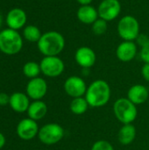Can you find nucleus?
I'll return each mask as SVG.
<instances>
[{
    "mask_svg": "<svg viewBox=\"0 0 149 150\" xmlns=\"http://www.w3.org/2000/svg\"><path fill=\"white\" fill-rule=\"evenodd\" d=\"M40 72V66L35 62H28L23 66V73L28 78L32 79L38 77Z\"/></svg>",
    "mask_w": 149,
    "mask_h": 150,
    "instance_id": "4be33fe9",
    "label": "nucleus"
},
{
    "mask_svg": "<svg viewBox=\"0 0 149 150\" xmlns=\"http://www.w3.org/2000/svg\"><path fill=\"white\" fill-rule=\"evenodd\" d=\"M22 47V37L16 30L7 28L0 33V51L4 54H16L20 52Z\"/></svg>",
    "mask_w": 149,
    "mask_h": 150,
    "instance_id": "20e7f679",
    "label": "nucleus"
},
{
    "mask_svg": "<svg viewBox=\"0 0 149 150\" xmlns=\"http://www.w3.org/2000/svg\"><path fill=\"white\" fill-rule=\"evenodd\" d=\"M63 127L56 123H49L41 127L39 130L38 137L41 143L51 146L60 142L64 137Z\"/></svg>",
    "mask_w": 149,
    "mask_h": 150,
    "instance_id": "423d86ee",
    "label": "nucleus"
},
{
    "mask_svg": "<svg viewBox=\"0 0 149 150\" xmlns=\"http://www.w3.org/2000/svg\"><path fill=\"white\" fill-rule=\"evenodd\" d=\"M91 150H114L113 146L107 141H97L91 147Z\"/></svg>",
    "mask_w": 149,
    "mask_h": 150,
    "instance_id": "b1692460",
    "label": "nucleus"
},
{
    "mask_svg": "<svg viewBox=\"0 0 149 150\" xmlns=\"http://www.w3.org/2000/svg\"><path fill=\"white\" fill-rule=\"evenodd\" d=\"M137 40H138V44L139 45H141V47H143L148 41L149 40V38L148 36H146L145 34H143V33H141L139 36H138V38L136 39Z\"/></svg>",
    "mask_w": 149,
    "mask_h": 150,
    "instance_id": "cd10ccee",
    "label": "nucleus"
},
{
    "mask_svg": "<svg viewBox=\"0 0 149 150\" xmlns=\"http://www.w3.org/2000/svg\"><path fill=\"white\" fill-rule=\"evenodd\" d=\"M91 31L95 35L100 36L105 33V32L107 31V21L98 18L92 25H91Z\"/></svg>",
    "mask_w": 149,
    "mask_h": 150,
    "instance_id": "5701e85b",
    "label": "nucleus"
},
{
    "mask_svg": "<svg viewBox=\"0 0 149 150\" xmlns=\"http://www.w3.org/2000/svg\"><path fill=\"white\" fill-rule=\"evenodd\" d=\"M10 103V96L4 92H0V106L6 105Z\"/></svg>",
    "mask_w": 149,
    "mask_h": 150,
    "instance_id": "a878e982",
    "label": "nucleus"
},
{
    "mask_svg": "<svg viewBox=\"0 0 149 150\" xmlns=\"http://www.w3.org/2000/svg\"><path fill=\"white\" fill-rule=\"evenodd\" d=\"M64 91L66 94L73 98L85 96L87 91V84L85 81L77 76H71L64 82Z\"/></svg>",
    "mask_w": 149,
    "mask_h": 150,
    "instance_id": "6e6552de",
    "label": "nucleus"
},
{
    "mask_svg": "<svg viewBox=\"0 0 149 150\" xmlns=\"http://www.w3.org/2000/svg\"><path fill=\"white\" fill-rule=\"evenodd\" d=\"M77 3H79L81 5H89L92 3L93 0H76Z\"/></svg>",
    "mask_w": 149,
    "mask_h": 150,
    "instance_id": "c756f323",
    "label": "nucleus"
},
{
    "mask_svg": "<svg viewBox=\"0 0 149 150\" xmlns=\"http://www.w3.org/2000/svg\"><path fill=\"white\" fill-rule=\"evenodd\" d=\"M23 34L25 39L30 42H38L42 36L40 30L36 25H32L25 26L23 31Z\"/></svg>",
    "mask_w": 149,
    "mask_h": 150,
    "instance_id": "412c9836",
    "label": "nucleus"
},
{
    "mask_svg": "<svg viewBox=\"0 0 149 150\" xmlns=\"http://www.w3.org/2000/svg\"><path fill=\"white\" fill-rule=\"evenodd\" d=\"M89 107L90 105L84 97L73 98L69 105L70 111L76 115H82L85 113Z\"/></svg>",
    "mask_w": 149,
    "mask_h": 150,
    "instance_id": "aec40b11",
    "label": "nucleus"
},
{
    "mask_svg": "<svg viewBox=\"0 0 149 150\" xmlns=\"http://www.w3.org/2000/svg\"><path fill=\"white\" fill-rule=\"evenodd\" d=\"M37 45L43 55L57 56L65 47V39L61 33L56 31H49L42 34Z\"/></svg>",
    "mask_w": 149,
    "mask_h": 150,
    "instance_id": "f03ea898",
    "label": "nucleus"
},
{
    "mask_svg": "<svg viewBox=\"0 0 149 150\" xmlns=\"http://www.w3.org/2000/svg\"><path fill=\"white\" fill-rule=\"evenodd\" d=\"M76 17L80 22L86 25H92L98 18L97 9L89 5H81L76 12Z\"/></svg>",
    "mask_w": 149,
    "mask_h": 150,
    "instance_id": "f3484780",
    "label": "nucleus"
},
{
    "mask_svg": "<svg viewBox=\"0 0 149 150\" xmlns=\"http://www.w3.org/2000/svg\"><path fill=\"white\" fill-rule=\"evenodd\" d=\"M117 30L119 37L125 41H133L141 34L140 23L136 18L131 15H126L120 18Z\"/></svg>",
    "mask_w": 149,
    "mask_h": 150,
    "instance_id": "39448f33",
    "label": "nucleus"
},
{
    "mask_svg": "<svg viewBox=\"0 0 149 150\" xmlns=\"http://www.w3.org/2000/svg\"><path fill=\"white\" fill-rule=\"evenodd\" d=\"M113 112L117 120L123 125L132 124L138 115L136 105L132 103L127 98H120L114 102Z\"/></svg>",
    "mask_w": 149,
    "mask_h": 150,
    "instance_id": "7ed1b4c3",
    "label": "nucleus"
},
{
    "mask_svg": "<svg viewBox=\"0 0 149 150\" xmlns=\"http://www.w3.org/2000/svg\"><path fill=\"white\" fill-rule=\"evenodd\" d=\"M141 75L143 78L149 83V63H144L141 69Z\"/></svg>",
    "mask_w": 149,
    "mask_h": 150,
    "instance_id": "bb28decb",
    "label": "nucleus"
},
{
    "mask_svg": "<svg viewBox=\"0 0 149 150\" xmlns=\"http://www.w3.org/2000/svg\"><path fill=\"white\" fill-rule=\"evenodd\" d=\"M136 138V128L133 124H126L119 129L118 134V140L120 144L124 146L130 145Z\"/></svg>",
    "mask_w": 149,
    "mask_h": 150,
    "instance_id": "6ab92c4d",
    "label": "nucleus"
},
{
    "mask_svg": "<svg viewBox=\"0 0 149 150\" xmlns=\"http://www.w3.org/2000/svg\"><path fill=\"white\" fill-rule=\"evenodd\" d=\"M84 98L90 107L105 106L111 98V87L105 80H95L88 86Z\"/></svg>",
    "mask_w": 149,
    "mask_h": 150,
    "instance_id": "f257e3e1",
    "label": "nucleus"
},
{
    "mask_svg": "<svg viewBox=\"0 0 149 150\" xmlns=\"http://www.w3.org/2000/svg\"><path fill=\"white\" fill-rule=\"evenodd\" d=\"M26 13L24 10L20 8H14L11 9L6 16V24L9 26V28L13 30H18L26 23Z\"/></svg>",
    "mask_w": 149,
    "mask_h": 150,
    "instance_id": "4468645a",
    "label": "nucleus"
},
{
    "mask_svg": "<svg viewBox=\"0 0 149 150\" xmlns=\"http://www.w3.org/2000/svg\"><path fill=\"white\" fill-rule=\"evenodd\" d=\"M5 142L6 140H5L4 135L2 133H0V149L4 148V146L5 145Z\"/></svg>",
    "mask_w": 149,
    "mask_h": 150,
    "instance_id": "c85d7f7f",
    "label": "nucleus"
},
{
    "mask_svg": "<svg viewBox=\"0 0 149 150\" xmlns=\"http://www.w3.org/2000/svg\"><path fill=\"white\" fill-rule=\"evenodd\" d=\"M121 11V4L119 0H103L97 8L100 18L109 22L119 17Z\"/></svg>",
    "mask_w": 149,
    "mask_h": 150,
    "instance_id": "1a4fd4ad",
    "label": "nucleus"
},
{
    "mask_svg": "<svg viewBox=\"0 0 149 150\" xmlns=\"http://www.w3.org/2000/svg\"><path fill=\"white\" fill-rule=\"evenodd\" d=\"M40 66L41 73L48 77H57L65 69L63 61L58 56H45L41 60Z\"/></svg>",
    "mask_w": 149,
    "mask_h": 150,
    "instance_id": "0eeeda50",
    "label": "nucleus"
},
{
    "mask_svg": "<svg viewBox=\"0 0 149 150\" xmlns=\"http://www.w3.org/2000/svg\"><path fill=\"white\" fill-rule=\"evenodd\" d=\"M39 126L37 122L30 118L23 119L17 126L16 133L18 136L24 141H30L38 136Z\"/></svg>",
    "mask_w": 149,
    "mask_h": 150,
    "instance_id": "9d476101",
    "label": "nucleus"
},
{
    "mask_svg": "<svg viewBox=\"0 0 149 150\" xmlns=\"http://www.w3.org/2000/svg\"><path fill=\"white\" fill-rule=\"evenodd\" d=\"M137 54V45L133 41H123L116 49L117 58L123 62L133 61Z\"/></svg>",
    "mask_w": 149,
    "mask_h": 150,
    "instance_id": "ddd939ff",
    "label": "nucleus"
},
{
    "mask_svg": "<svg viewBox=\"0 0 149 150\" xmlns=\"http://www.w3.org/2000/svg\"><path fill=\"white\" fill-rule=\"evenodd\" d=\"M29 97L23 92H14L10 96V106L11 109L18 113L27 112L30 105Z\"/></svg>",
    "mask_w": 149,
    "mask_h": 150,
    "instance_id": "dca6fc26",
    "label": "nucleus"
},
{
    "mask_svg": "<svg viewBox=\"0 0 149 150\" xmlns=\"http://www.w3.org/2000/svg\"><path fill=\"white\" fill-rule=\"evenodd\" d=\"M2 24H3V17H2V15L0 14V27H1Z\"/></svg>",
    "mask_w": 149,
    "mask_h": 150,
    "instance_id": "7c9ffc66",
    "label": "nucleus"
},
{
    "mask_svg": "<svg viewBox=\"0 0 149 150\" xmlns=\"http://www.w3.org/2000/svg\"><path fill=\"white\" fill-rule=\"evenodd\" d=\"M140 55L145 63H149V40L143 47H141Z\"/></svg>",
    "mask_w": 149,
    "mask_h": 150,
    "instance_id": "393cba45",
    "label": "nucleus"
},
{
    "mask_svg": "<svg viewBox=\"0 0 149 150\" xmlns=\"http://www.w3.org/2000/svg\"><path fill=\"white\" fill-rule=\"evenodd\" d=\"M47 113V105L41 100H35L30 104L27 110L28 118L37 121L43 119Z\"/></svg>",
    "mask_w": 149,
    "mask_h": 150,
    "instance_id": "a211bd4d",
    "label": "nucleus"
},
{
    "mask_svg": "<svg viewBox=\"0 0 149 150\" xmlns=\"http://www.w3.org/2000/svg\"><path fill=\"white\" fill-rule=\"evenodd\" d=\"M149 91L148 88L142 84H134L128 90L127 98L136 105H142L148 101Z\"/></svg>",
    "mask_w": 149,
    "mask_h": 150,
    "instance_id": "2eb2a0df",
    "label": "nucleus"
},
{
    "mask_svg": "<svg viewBox=\"0 0 149 150\" xmlns=\"http://www.w3.org/2000/svg\"><path fill=\"white\" fill-rule=\"evenodd\" d=\"M47 92V83L41 77L31 79L26 85V95L32 100H41Z\"/></svg>",
    "mask_w": 149,
    "mask_h": 150,
    "instance_id": "9b49d317",
    "label": "nucleus"
},
{
    "mask_svg": "<svg viewBox=\"0 0 149 150\" xmlns=\"http://www.w3.org/2000/svg\"><path fill=\"white\" fill-rule=\"evenodd\" d=\"M75 60L83 69H88L94 66L97 61V55L92 48L89 47H81L76 51Z\"/></svg>",
    "mask_w": 149,
    "mask_h": 150,
    "instance_id": "f8f14e48",
    "label": "nucleus"
}]
</instances>
